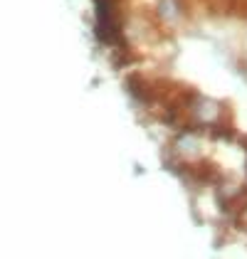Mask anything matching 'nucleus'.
I'll use <instances>...</instances> for the list:
<instances>
[{
    "instance_id": "obj_1",
    "label": "nucleus",
    "mask_w": 247,
    "mask_h": 259,
    "mask_svg": "<svg viewBox=\"0 0 247 259\" xmlns=\"http://www.w3.org/2000/svg\"><path fill=\"white\" fill-rule=\"evenodd\" d=\"M156 18L166 22H178L185 15V8L181 0H158L156 3Z\"/></svg>"
}]
</instances>
